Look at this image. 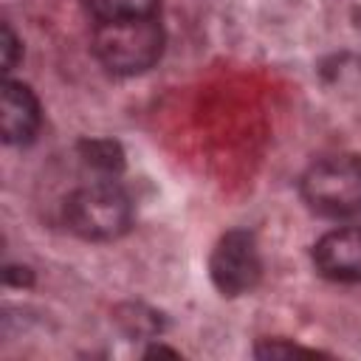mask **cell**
I'll return each instance as SVG.
<instances>
[{
  "mask_svg": "<svg viewBox=\"0 0 361 361\" xmlns=\"http://www.w3.org/2000/svg\"><path fill=\"white\" fill-rule=\"evenodd\" d=\"M65 220L73 234L93 243L118 240L133 226V200L110 178L90 180L68 195Z\"/></svg>",
  "mask_w": 361,
  "mask_h": 361,
  "instance_id": "cell-2",
  "label": "cell"
},
{
  "mask_svg": "<svg viewBox=\"0 0 361 361\" xmlns=\"http://www.w3.org/2000/svg\"><path fill=\"white\" fill-rule=\"evenodd\" d=\"M93 54L116 76L144 73L164 54V28L155 14L96 23Z\"/></svg>",
  "mask_w": 361,
  "mask_h": 361,
  "instance_id": "cell-1",
  "label": "cell"
},
{
  "mask_svg": "<svg viewBox=\"0 0 361 361\" xmlns=\"http://www.w3.org/2000/svg\"><path fill=\"white\" fill-rule=\"evenodd\" d=\"M257 358H276V355H316V350L299 347V344H288V341H265L254 350Z\"/></svg>",
  "mask_w": 361,
  "mask_h": 361,
  "instance_id": "cell-9",
  "label": "cell"
},
{
  "mask_svg": "<svg viewBox=\"0 0 361 361\" xmlns=\"http://www.w3.org/2000/svg\"><path fill=\"white\" fill-rule=\"evenodd\" d=\"M85 6L96 17V23L152 17L158 11V0H85Z\"/></svg>",
  "mask_w": 361,
  "mask_h": 361,
  "instance_id": "cell-7",
  "label": "cell"
},
{
  "mask_svg": "<svg viewBox=\"0 0 361 361\" xmlns=\"http://www.w3.org/2000/svg\"><path fill=\"white\" fill-rule=\"evenodd\" d=\"M302 200L319 217H353L361 212V158L327 155L313 161L299 180Z\"/></svg>",
  "mask_w": 361,
  "mask_h": 361,
  "instance_id": "cell-3",
  "label": "cell"
},
{
  "mask_svg": "<svg viewBox=\"0 0 361 361\" xmlns=\"http://www.w3.org/2000/svg\"><path fill=\"white\" fill-rule=\"evenodd\" d=\"M39 102L28 85L6 79L0 87V130L6 144H28L39 130Z\"/></svg>",
  "mask_w": 361,
  "mask_h": 361,
  "instance_id": "cell-6",
  "label": "cell"
},
{
  "mask_svg": "<svg viewBox=\"0 0 361 361\" xmlns=\"http://www.w3.org/2000/svg\"><path fill=\"white\" fill-rule=\"evenodd\" d=\"M152 355H172V358H178V350L164 347V344H152V347L144 350V358H152Z\"/></svg>",
  "mask_w": 361,
  "mask_h": 361,
  "instance_id": "cell-11",
  "label": "cell"
},
{
  "mask_svg": "<svg viewBox=\"0 0 361 361\" xmlns=\"http://www.w3.org/2000/svg\"><path fill=\"white\" fill-rule=\"evenodd\" d=\"M20 42H17V37H14V31L8 28V25H3V71L8 73L11 68H14V62H17V48Z\"/></svg>",
  "mask_w": 361,
  "mask_h": 361,
  "instance_id": "cell-10",
  "label": "cell"
},
{
  "mask_svg": "<svg viewBox=\"0 0 361 361\" xmlns=\"http://www.w3.org/2000/svg\"><path fill=\"white\" fill-rule=\"evenodd\" d=\"M313 265L330 282H361V226H341L327 231L313 245Z\"/></svg>",
  "mask_w": 361,
  "mask_h": 361,
  "instance_id": "cell-5",
  "label": "cell"
},
{
  "mask_svg": "<svg viewBox=\"0 0 361 361\" xmlns=\"http://www.w3.org/2000/svg\"><path fill=\"white\" fill-rule=\"evenodd\" d=\"M82 161L87 166H93L99 175H116L124 169V152L116 141L110 138H93V141H82L79 144Z\"/></svg>",
  "mask_w": 361,
  "mask_h": 361,
  "instance_id": "cell-8",
  "label": "cell"
},
{
  "mask_svg": "<svg viewBox=\"0 0 361 361\" xmlns=\"http://www.w3.org/2000/svg\"><path fill=\"white\" fill-rule=\"evenodd\" d=\"M209 276L223 296L254 290L262 276V259L254 234L245 228L226 231L209 257Z\"/></svg>",
  "mask_w": 361,
  "mask_h": 361,
  "instance_id": "cell-4",
  "label": "cell"
}]
</instances>
